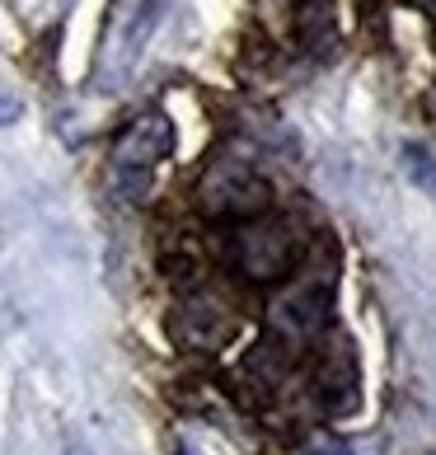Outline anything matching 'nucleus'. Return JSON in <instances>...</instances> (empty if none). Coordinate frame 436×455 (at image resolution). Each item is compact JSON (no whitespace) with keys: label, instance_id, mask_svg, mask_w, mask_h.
<instances>
[{"label":"nucleus","instance_id":"nucleus-1","mask_svg":"<svg viewBox=\"0 0 436 455\" xmlns=\"http://www.w3.org/2000/svg\"><path fill=\"white\" fill-rule=\"evenodd\" d=\"M164 10H170V0H108L99 47H94V66H90L94 90H123L137 76Z\"/></svg>","mask_w":436,"mask_h":455},{"label":"nucleus","instance_id":"nucleus-2","mask_svg":"<svg viewBox=\"0 0 436 455\" xmlns=\"http://www.w3.org/2000/svg\"><path fill=\"white\" fill-rule=\"evenodd\" d=\"M174 156V123L164 113H141L131 117L127 132L113 141V188L117 197L127 202H146L150 193V179L164 160Z\"/></svg>","mask_w":436,"mask_h":455},{"label":"nucleus","instance_id":"nucleus-3","mask_svg":"<svg viewBox=\"0 0 436 455\" xmlns=\"http://www.w3.org/2000/svg\"><path fill=\"white\" fill-rule=\"evenodd\" d=\"M230 263L254 282H277L300 263V230L287 216H254L230 235Z\"/></svg>","mask_w":436,"mask_h":455},{"label":"nucleus","instance_id":"nucleus-4","mask_svg":"<svg viewBox=\"0 0 436 455\" xmlns=\"http://www.w3.org/2000/svg\"><path fill=\"white\" fill-rule=\"evenodd\" d=\"M197 197L211 216H230V221H254L273 207V188L249 160H216L202 174Z\"/></svg>","mask_w":436,"mask_h":455},{"label":"nucleus","instance_id":"nucleus-5","mask_svg":"<svg viewBox=\"0 0 436 455\" xmlns=\"http://www.w3.org/2000/svg\"><path fill=\"white\" fill-rule=\"evenodd\" d=\"M314 399H320L324 413H352L361 403V371L352 362L347 343H338L320 362V376H314Z\"/></svg>","mask_w":436,"mask_h":455},{"label":"nucleus","instance_id":"nucleus-6","mask_svg":"<svg viewBox=\"0 0 436 455\" xmlns=\"http://www.w3.org/2000/svg\"><path fill=\"white\" fill-rule=\"evenodd\" d=\"M273 319L287 333H320L324 319H329V286L324 282H310V277H296L287 291L277 296Z\"/></svg>","mask_w":436,"mask_h":455},{"label":"nucleus","instance_id":"nucleus-7","mask_svg":"<svg viewBox=\"0 0 436 455\" xmlns=\"http://www.w3.org/2000/svg\"><path fill=\"white\" fill-rule=\"evenodd\" d=\"M174 333L188 347H202V352H211V347H221L230 333H234V319L226 315V306L221 300H211V296H197V300H188V306L178 310V319H174Z\"/></svg>","mask_w":436,"mask_h":455},{"label":"nucleus","instance_id":"nucleus-8","mask_svg":"<svg viewBox=\"0 0 436 455\" xmlns=\"http://www.w3.org/2000/svg\"><path fill=\"white\" fill-rule=\"evenodd\" d=\"M399 164H404V174H408L423 193H436V156H432L423 141H408L404 150H399Z\"/></svg>","mask_w":436,"mask_h":455},{"label":"nucleus","instance_id":"nucleus-9","mask_svg":"<svg viewBox=\"0 0 436 455\" xmlns=\"http://www.w3.org/2000/svg\"><path fill=\"white\" fill-rule=\"evenodd\" d=\"M310 455H352V451H347L343 442H333V436H324V442H320V446H314Z\"/></svg>","mask_w":436,"mask_h":455},{"label":"nucleus","instance_id":"nucleus-10","mask_svg":"<svg viewBox=\"0 0 436 455\" xmlns=\"http://www.w3.org/2000/svg\"><path fill=\"white\" fill-rule=\"evenodd\" d=\"M20 117V99H0V123H14Z\"/></svg>","mask_w":436,"mask_h":455}]
</instances>
